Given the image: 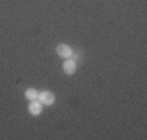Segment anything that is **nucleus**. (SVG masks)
I'll use <instances>...</instances> for the list:
<instances>
[{"label":"nucleus","mask_w":147,"mask_h":140,"mask_svg":"<svg viewBox=\"0 0 147 140\" xmlns=\"http://www.w3.org/2000/svg\"><path fill=\"white\" fill-rule=\"evenodd\" d=\"M42 105H45V106H51V105L55 104L56 101V96L53 94L52 92L50 90H43V92L38 93V98H36Z\"/></svg>","instance_id":"f257e3e1"},{"label":"nucleus","mask_w":147,"mask_h":140,"mask_svg":"<svg viewBox=\"0 0 147 140\" xmlns=\"http://www.w3.org/2000/svg\"><path fill=\"white\" fill-rule=\"evenodd\" d=\"M56 54H57L60 58L63 59H69L73 56V48L69 45H65V43H60V45L56 47Z\"/></svg>","instance_id":"f03ea898"},{"label":"nucleus","mask_w":147,"mask_h":140,"mask_svg":"<svg viewBox=\"0 0 147 140\" xmlns=\"http://www.w3.org/2000/svg\"><path fill=\"white\" fill-rule=\"evenodd\" d=\"M63 71H64L67 75H73V73L77 71V62L74 59L69 58V59H65L64 63H63Z\"/></svg>","instance_id":"7ed1b4c3"},{"label":"nucleus","mask_w":147,"mask_h":140,"mask_svg":"<svg viewBox=\"0 0 147 140\" xmlns=\"http://www.w3.org/2000/svg\"><path fill=\"white\" fill-rule=\"evenodd\" d=\"M28 110L31 115L36 117V115H39L43 111V105H42L38 100H34V101H30V104H29V106H28Z\"/></svg>","instance_id":"20e7f679"},{"label":"nucleus","mask_w":147,"mask_h":140,"mask_svg":"<svg viewBox=\"0 0 147 140\" xmlns=\"http://www.w3.org/2000/svg\"><path fill=\"white\" fill-rule=\"evenodd\" d=\"M38 90L34 89V88H29V89L25 90V98L29 100V101H34L38 98Z\"/></svg>","instance_id":"39448f33"}]
</instances>
